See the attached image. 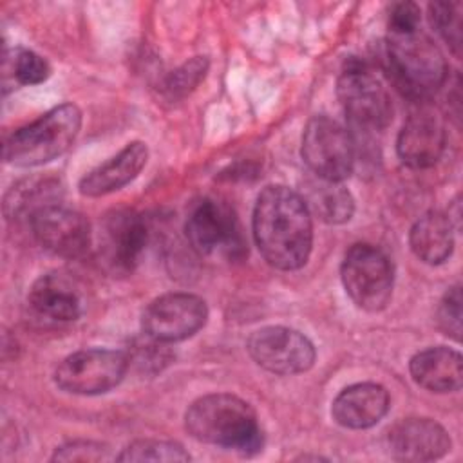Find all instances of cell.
Here are the masks:
<instances>
[{"mask_svg": "<svg viewBox=\"0 0 463 463\" xmlns=\"http://www.w3.org/2000/svg\"><path fill=\"white\" fill-rule=\"evenodd\" d=\"M246 349L257 365L282 376L306 373L317 356L307 336L284 326H266L253 331Z\"/></svg>", "mask_w": 463, "mask_h": 463, "instance_id": "30bf717a", "label": "cell"}, {"mask_svg": "<svg viewBox=\"0 0 463 463\" xmlns=\"http://www.w3.org/2000/svg\"><path fill=\"white\" fill-rule=\"evenodd\" d=\"M354 150L351 134L338 121L327 116H315L307 121L300 154L317 177L342 183L354 168Z\"/></svg>", "mask_w": 463, "mask_h": 463, "instance_id": "9c48e42d", "label": "cell"}, {"mask_svg": "<svg viewBox=\"0 0 463 463\" xmlns=\"http://www.w3.org/2000/svg\"><path fill=\"white\" fill-rule=\"evenodd\" d=\"M429 22L434 31L447 42L456 56L461 51V4L432 2L429 4Z\"/></svg>", "mask_w": 463, "mask_h": 463, "instance_id": "d4e9b609", "label": "cell"}, {"mask_svg": "<svg viewBox=\"0 0 463 463\" xmlns=\"http://www.w3.org/2000/svg\"><path fill=\"white\" fill-rule=\"evenodd\" d=\"M146 244V224L132 210H114L99 224L98 253L112 273H130L137 266Z\"/></svg>", "mask_w": 463, "mask_h": 463, "instance_id": "4fadbf2b", "label": "cell"}, {"mask_svg": "<svg viewBox=\"0 0 463 463\" xmlns=\"http://www.w3.org/2000/svg\"><path fill=\"white\" fill-rule=\"evenodd\" d=\"M210 61L206 56H194L172 71L163 81V94L170 101L186 98L206 76Z\"/></svg>", "mask_w": 463, "mask_h": 463, "instance_id": "603a6c76", "label": "cell"}, {"mask_svg": "<svg viewBox=\"0 0 463 463\" xmlns=\"http://www.w3.org/2000/svg\"><path fill=\"white\" fill-rule=\"evenodd\" d=\"M27 304L38 317L54 322H71L81 315L80 289L60 271L40 275L29 288Z\"/></svg>", "mask_w": 463, "mask_h": 463, "instance_id": "e0dca14e", "label": "cell"}, {"mask_svg": "<svg viewBox=\"0 0 463 463\" xmlns=\"http://www.w3.org/2000/svg\"><path fill=\"white\" fill-rule=\"evenodd\" d=\"M253 239L264 260L284 271L302 268L313 246L311 212L295 190L266 186L253 208Z\"/></svg>", "mask_w": 463, "mask_h": 463, "instance_id": "6da1fadb", "label": "cell"}, {"mask_svg": "<svg viewBox=\"0 0 463 463\" xmlns=\"http://www.w3.org/2000/svg\"><path fill=\"white\" fill-rule=\"evenodd\" d=\"M130 367L125 351L90 347L80 349L60 362L54 371L56 385L71 394L94 396L119 385Z\"/></svg>", "mask_w": 463, "mask_h": 463, "instance_id": "ba28073f", "label": "cell"}, {"mask_svg": "<svg viewBox=\"0 0 463 463\" xmlns=\"http://www.w3.org/2000/svg\"><path fill=\"white\" fill-rule=\"evenodd\" d=\"M389 411V392L373 382L353 383L342 389L331 405L333 420L345 429H369Z\"/></svg>", "mask_w": 463, "mask_h": 463, "instance_id": "2e32d148", "label": "cell"}, {"mask_svg": "<svg viewBox=\"0 0 463 463\" xmlns=\"http://www.w3.org/2000/svg\"><path fill=\"white\" fill-rule=\"evenodd\" d=\"M412 380L430 392L459 391L463 380L461 354L450 347H429L416 353L409 362Z\"/></svg>", "mask_w": 463, "mask_h": 463, "instance_id": "d6986e66", "label": "cell"}, {"mask_svg": "<svg viewBox=\"0 0 463 463\" xmlns=\"http://www.w3.org/2000/svg\"><path fill=\"white\" fill-rule=\"evenodd\" d=\"M110 449L103 443L90 439H76L58 447L52 454V461H105L110 459Z\"/></svg>", "mask_w": 463, "mask_h": 463, "instance_id": "4316f807", "label": "cell"}, {"mask_svg": "<svg viewBox=\"0 0 463 463\" xmlns=\"http://www.w3.org/2000/svg\"><path fill=\"white\" fill-rule=\"evenodd\" d=\"M208 318L206 302L194 293H165L143 311V335L163 342H181L195 335Z\"/></svg>", "mask_w": 463, "mask_h": 463, "instance_id": "8fae6325", "label": "cell"}, {"mask_svg": "<svg viewBox=\"0 0 463 463\" xmlns=\"http://www.w3.org/2000/svg\"><path fill=\"white\" fill-rule=\"evenodd\" d=\"M118 461H188L190 454L174 441L166 439H136L130 445H127L119 456H116Z\"/></svg>", "mask_w": 463, "mask_h": 463, "instance_id": "7402d4cb", "label": "cell"}, {"mask_svg": "<svg viewBox=\"0 0 463 463\" xmlns=\"http://www.w3.org/2000/svg\"><path fill=\"white\" fill-rule=\"evenodd\" d=\"M4 61V71L9 69L18 85H38L51 76V65L47 60L29 49L13 51V58L5 52Z\"/></svg>", "mask_w": 463, "mask_h": 463, "instance_id": "cb8c5ba5", "label": "cell"}, {"mask_svg": "<svg viewBox=\"0 0 463 463\" xmlns=\"http://www.w3.org/2000/svg\"><path fill=\"white\" fill-rule=\"evenodd\" d=\"M445 145L447 134L441 118L421 105L403 123L396 139V152L403 165L421 170L434 166L441 159Z\"/></svg>", "mask_w": 463, "mask_h": 463, "instance_id": "5bb4252c", "label": "cell"}, {"mask_svg": "<svg viewBox=\"0 0 463 463\" xmlns=\"http://www.w3.org/2000/svg\"><path fill=\"white\" fill-rule=\"evenodd\" d=\"M385 61L394 85L412 99L430 98L447 81V60L420 27L389 31Z\"/></svg>", "mask_w": 463, "mask_h": 463, "instance_id": "3957f363", "label": "cell"}, {"mask_svg": "<svg viewBox=\"0 0 463 463\" xmlns=\"http://www.w3.org/2000/svg\"><path fill=\"white\" fill-rule=\"evenodd\" d=\"M148 159V148L143 141H132L114 157L85 174L78 184L80 194L101 197L112 194L134 181Z\"/></svg>", "mask_w": 463, "mask_h": 463, "instance_id": "ac0fdd59", "label": "cell"}, {"mask_svg": "<svg viewBox=\"0 0 463 463\" xmlns=\"http://www.w3.org/2000/svg\"><path fill=\"white\" fill-rule=\"evenodd\" d=\"M184 233L201 257L241 260L246 255V241L235 212L217 199L203 197L190 208Z\"/></svg>", "mask_w": 463, "mask_h": 463, "instance_id": "5b68a950", "label": "cell"}, {"mask_svg": "<svg viewBox=\"0 0 463 463\" xmlns=\"http://www.w3.org/2000/svg\"><path fill=\"white\" fill-rule=\"evenodd\" d=\"M342 284L349 298L365 311L383 309L392 295V264L376 246L353 244L340 266Z\"/></svg>", "mask_w": 463, "mask_h": 463, "instance_id": "52a82bcc", "label": "cell"}, {"mask_svg": "<svg viewBox=\"0 0 463 463\" xmlns=\"http://www.w3.org/2000/svg\"><path fill=\"white\" fill-rule=\"evenodd\" d=\"M300 195L307 210L327 224H342L349 221L354 212L351 192L338 181H326L317 177L306 183V188Z\"/></svg>", "mask_w": 463, "mask_h": 463, "instance_id": "44dd1931", "label": "cell"}, {"mask_svg": "<svg viewBox=\"0 0 463 463\" xmlns=\"http://www.w3.org/2000/svg\"><path fill=\"white\" fill-rule=\"evenodd\" d=\"M336 94L353 127L380 132L392 119V103L376 74L360 61L345 63L338 76Z\"/></svg>", "mask_w": 463, "mask_h": 463, "instance_id": "8992f818", "label": "cell"}, {"mask_svg": "<svg viewBox=\"0 0 463 463\" xmlns=\"http://www.w3.org/2000/svg\"><path fill=\"white\" fill-rule=\"evenodd\" d=\"M436 320L439 329L452 336L454 340L461 338V289L459 286H452L447 289L443 298L439 300Z\"/></svg>", "mask_w": 463, "mask_h": 463, "instance_id": "484cf974", "label": "cell"}, {"mask_svg": "<svg viewBox=\"0 0 463 463\" xmlns=\"http://www.w3.org/2000/svg\"><path fill=\"white\" fill-rule=\"evenodd\" d=\"M387 447L402 461H432L450 450V436L430 418H403L389 429Z\"/></svg>", "mask_w": 463, "mask_h": 463, "instance_id": "9a60e30c", "label": "cell"}, {"mask_svg": "<svg viewBox=\"0 0 463 463\" xmlns=\"http://www.w3.org/2000/svg\"><path fill=\"white\" fill-rule=\"evenodd\" d=\"M31 230L40 246L58 257H81L92 241L87 217L61 204H47L29 217Z\"/></svg>", "mask_w": 463, "mask_h": 463, "instance_id": "7c38bea8", "label": "cell"}, {"mask_svg": "<svg viewBox=\"0 0 463 463\" xmlns=\"http://www.w3.org/2000/svg\"><path fill=\"white\" fill-rule=\"evenodd\" d=\"M184 427L197 441L242 454L262 447L257 412L248 402L230 392L204 394L192 402L184 414Z\"/></svg>", "mask_w": 463, "mask_h": 463, "instance_id": "7a4b0ae2", "label": "cell"}, {"mask_svg": "<svg viewBox=\"0 0 463 463\" xmlns=\"http://www.w3.org/2000/svg\"><path fill=\"white\" fill-rule=\"evenodd\" d=\"M420 27V7L414 2L394 4L389 14V31H409Z\"/></svg>", "mask_w": 463, "mask_h": 463, "instance_id": "83f0119b", "label": "cell"}, {"mask_svg": "<svg viewBox=\"0 0 463 463\" xmlns=\"http://www.w3.org/2000/svg\"><path fill=\"white\" fill-rule=\"evenodd\" d=\"M81 128V110L61 103L14 130L4 143V161L14 166H38L60 157Z\"/></svg>", "mask_w": 463, "mask_h": 463, "instance_id": "277c9868", "label": "cell"}, {"mask_svg": "<svg viewBox=\"0 0 463 463\" xmlns=\"http://www.w3.org/2000/svg\"><path fill=\"white\" fill-rule=\"evenodd\" d=\"M409 244L420 260L427 264L445 262L454 248L450 215L438 210L423 213L411 228Z\"/></svg>", "mask_w": 463, "mask_h": 463, "instance_id": "ffe728a7", "label": "cell"}]
</instances>
